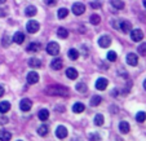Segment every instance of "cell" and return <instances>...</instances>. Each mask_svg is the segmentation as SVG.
<instances>
[{"label": "cell", "instance_id": "obj_30", "mask_svg": "<svg viewBox=\"0 0 146 141\" xmlns=\"http://www.w3.org/2000/svg\"><path fill=\"white\" fill-rule=\"evenodd\" d=\"M67 14H69V11H67L66 8H61V9H58L57 16H58V18H60V19L65 18V17H66Z\"/></svg>", "mask_w": 146, "mask_h": 141}, {"label": "cell", "instance_id": "obj_41", "mask_svg": "<svg viewBox=\"0 0 146 141\" xmlns=\"http://www.w3.org/2000/svg\"><path fill=\"white\" fill-rule=\"evenodd\" d=\"M4 94V88H3V86H0V97Z\"/></svg>", "mask_w": 146, "mask_h": 141}, {"label": "cell", "instance_id": "obj_16", "mask_svg": "<svg viewBox=\"0 0 146 141\" xmlns=\"http://www.w3.org/2000/svg\"><path fill=\"white\" fill-rule=\"evenodd\" d=\"M66 76L69 78V79H71V80L76 79L78 78V71L74 69V67H69V69L66 70Z\"/></svg>", "mask_w": 146, "mask_h": 141}, {"label": "cell", "instance_id": "obj_35", "mask_svg": "<svg viewBox=\"0 0 146 141\" xmlns=\"http://www.w3.org/2000/svg\"><path fill=\"white\" fill-rule=\"evenodd\" d=\"M138 53L141 56H146V43H142L141 45H138Z\"/></svg>", "mask_w": 146, "mask_h": 141}, {"label": "cell", "instance_id": "obj_15", "mask_svg": "<svg viewBox=\"0 0 146 141\" xmlns=\"http://www.w3.org/2000/svg\"><path fill=\"white\" fill-rule=\"evenodd\" d=\"M23 40H25V35H23L22 33H16L13 35V42L14 43H17V44H22L23 43Z\"/></svg>", "mask_w": 146, "mask_h": 141}, {"label": "cell", "instance_id": "obj_3", "mask_svg": "<svg viewBox=\"0 0 146 141\" xmlns=\"http://www.w3.org/2000/svg\"><path fill=\"white\" fill-rule=\"evenodd\" d=\"M131 39L133 42H141L143 39V33L140 29H136V30H131Z\"/></svg>", "mask_w": 146, "mask_h": 141}, {"label": "cell", "instance_id": "obj_13", "mask_svg": "<svg viewBox=\"0 0 146 141\" xmlns=\"http://www.w3.org/2000/svg\"><path fill=\"white\" fill-rule=\"evenodd\" d=\"M41 49V45H40V43H30V44L27 45V52H33V53H35V52H39V51Z\"/></svg>", "mask_w": 146, "mask_h": 141}, {"label": "cell", "instance_id": "obj_9", "mask_svg": "<svg viewBox=\"0 0 146 141\" xmlns=\"http://www.w3.org/2000/svg\"><path fill=\"white\" fill-rule=\"evenodd\" d=\"M56 136L58 138H65L67 136V128L65 126H58L56 130Z\"/></svg>", "mask_w": 146, "mask_h": 141}, {"label": "cell", "instance_id": "obj_18", "mask_svg": "<svg viewBox=\"0 0 146 141\" xmlns=\"http://www.w3.org/2000/svg\"><path fill=\"white\" fill-rule=\"evenodd\" d=\"M84 109H86V106H84V104H82V102H76V104H74V106H72V111L76 114L83 113Z\"/></svg>", "mask_w": 146, "mask_h": 141}, {"label": "cell", "instance_id": "obj_45", "mask_svg": "<svg viewBox=\"0 0 146 141\" xmlns=\"http://www.w3.org/2000/svg\"><path fill=\"white\" fill-rule=\"evenodd\" d=\"M18 141H21V140H18Z\"/></svg>", "mask_w": 146, "mask_h": 141}, {"label": "cell", "instance_id": "obj_32", "mask_svg": "<svg viewBox=\"0 0 146 141\" xmlns=\"http://www.w3.org/2000/svg\"><path fill=\"white\" fill-rule=\"evenodd\" d=\"M38 133L40 136H47L48 135V127L47 126H40V127L38 128Z\"/></svg>", "mask_w": 146, "mask_h": 141}, {"label": "cell", "instance_id": "obj_1", "mask_svg": "<svg viewBox=\"0 0 146 141\" xmlns=\"http://www.w3.org/2000/svg\"><path fill=\"white\" fill-rule=\"evenodd\" d=\"M44 92L49 96H64L67 97L69 96V89L64 86H48L47 88L44 89Z\"/></svg>", "mask_w": 146, "mask_h": 141}, {"label": "cell", "instance_id": "obj_19", "mask_svg": "<svg viewBox=\"0 0 146 141\" xmlns=\"http://www.w3.org/2000/svg\"><path fill=\"white\" fill-rule=\"evenodd\" d=\"M129 123H128V122H124V120H123V122H120V123H119V130H120V132L121 133H128V132H129Z\"/></svg>", "mask_w": 146, "mask_h": 141}, {"label": "cell", "instance_id": "obj_25", "mask_svg": "<svg viewBox=\"0 0 146 141\" xmlns=\"http://www.w3.org/2000/svg\"><path fill=\"white\" fill-rule=\"evenodd\" d=\"M111 5L116 9H123L124 8L123 0H111Z\"/></svg>", "mask_w": 146, "mask_h": 141}, {"label": "cell", "instance_id": "obj_5", "mask_svg": "<svg viewBox=\"0 0 146 141\" xmlns=\"http://www.w3.org/2000/svg\"><path fill=\"white\" fill-rule=\"evenodd\" d=\"M98 45L101 48H109L111 45V38L109 35H104L98 39Z\"/></svg>", "mask_w": 146, "mask_h": 141}, {"label": "cell", "instance_id": "obj_29", "mask_svg": "<svg viewBox=\"0 0 146 141\" xmlns=\"http://www.w3.org/2000/svg\"><path fill=\"white\" fill-rule=\"evenodd\" d=\"M100 21H101V18H100L98 14H92L91 18H89V22H91L92 25H98Z\"/></svg>", "mask_w": 146, "mask_h": 141}, {"label": "cell", "instance_id": "obj_34", "mask_svg": "<svg viewBox=\"0 0 146 141\" xmlns=\"http://www.w3.org/2000/svg\"><path fill=\"white\" fill-rule=\"evenodd\" d=\"M76 91L80 92V93H84V92H87V86L84 83H78L76 84Z\"/></svg>", "mask_w": 146, "mask_h": 141}, {"label": "cell", "instance_id": "obj_17", "mask_svg": "<svg viewBox=\"0 0 146 141\" xmlns=\"http://www.w3.org/2000/svg\"><path fill=\"white\" fill-rule=\"evenodd\" d=\"M29 65H30L31 67H34V69H39V67H41V61L38 60V58L33 57L29 60Z\"/></svg>", "mask_w": 146, "mask_h": 141}, {"label": "cell", "instance_id": "obj_40", "mask_svg": "<svg viewBox=\"0 0 146 141\" xmlns=\"http://www.w3.org/2000/svg\"><path fill=\"white\" fill-rule=\"evenodd\" d=\"M8 36H4V47H8Z\"/></svg>", "mask_w": 146, "mask_h": 141}, {"label": "cell", "instance_id": "obj_14", "mask_svg": "<svg viewBox=\"0 0 146 141\" xmlns=\"http://www.w3.org/2000/svg\"><path fill=\"white\" fill-rule=\"evenodd\" d=\"M120 30L123 31V33H131V30H132V25H131L129 21H121Z\"/></svg>", "mask_w": 146, "mask_h": 141}, {"label": "cell", "instance_id": "obj_8", "mask_svg": "<svg viewBox=\"0 0 146 141\" xmlns=\"http://www.w3.org/2000/svg\"><path fill=\"white\" fill-rule=\"evenodd\" d=\"M19 108L22 111H29L31 108H33V102H31V100L29 98H23L21 102H19Z\"/></svg>", "mask_w": 146, "mask_h": 141}, {"label": "cell", "instance_id": "obj_2", "mask_svg": "<svg viewBox=\"0 0 146 141\" xmlns=\"http://www.w3.org/2000/svg\"><path fill=\"white\" fill-rule=\"evenodd\" d=\"M47 52L49 53V55H52V56L58 55V52H60V45H58V43H56V42L48 43V45H47Z\"/></svg>", "mask_w": 146, "mask_h": 141}, {"label": "cell", "instance_id": "obj_36", "mask_svg": "<svg viewBox=\"0 0 146 141\" xmlns=\"http://www.w3.org/2000/svg\"><path fill=\"white\" fill-rule=\"evenodd\" d=\"M89 140L91 141H101V136L98 133H91L89 135Z\"/></svg>", "mask_w": 146, "mask_h": 141}, {"label": "cell", "instance_id": "obj_39", "mask_svg": "<svg viewBox=\"0 0 146 141\" xmlns=\"http://www.w3.org/2000/svg\"><path fill=\"white\" fill-rule=\"evenodd\" d=\"M8 123V118L7 116H1L0 118V124H7Z\"/></svg>", "mask_w": 146, "mask_h": 141}, {"label": "cell", "instance_id": "obj_20", "mask_svg": "<svg viewBox=\"0 0 146 141\" xmlns=\"http://www.w3.org/2000/svg\"><path fill=\"white\" fill-rule=\"evenodd\" d=\"M12 138V133L8 131L1 130L0 131V141H9Z\"/></svg>", "mask_w": 146, "mask_h": 141}, {"label": "cell", "instance_id": "obj_7", "mask_svg": "<svg viewBox=\"0 0 146 141\" xmlns=\"http://www.w3.org/2000/svg\"><path fill=\"white\" fill-rule=\"evenodd\" d=\"M108 84H109L108 79H105V78H98L96 82V88L98 89V91H105Z\"/></svg>", "mask_w": 146, "mask_h": 141}, {"label": "cell", "instance_id": "obj_38", "mask_svg": "<svg viewBox=\"0 0 146 141\" xmlns=\"http://www.w3.org/2000/svg\"><path fill=\"white\" fill-rule=\"evenodd\" d=\"M91 7H92L93 9H98L100 7H101V4H100L98 1H93V3H91Z\"/></svg>", "mask_w": 146, "mask_h": 141}, {"label": "cell", "instance_id": "obj_43", "mask_svg": "<svg viewBox=\"0 0 146 141\" xmlns=\"http://www.w3.org/2000/svg\"><path fill=\"white\" fill-rule=\"evenodd\" d=\"M7 0H0V4H3V3H5Z\"/></svg>", "mask_w": 146, "mask_h": 141}, {"label": "cell", "instance_id": "obj_26", "mask_svg": "<svg viewBox=\"0 0 146 141\" xmlns=\"http://www.w3.org/2000/svg\"><path fill=\"white\" fill-rule=\"evenodd\" d=\"M104 116H102V114H96L94 115V124L96 126H102L104 124Z\"/></svg>", "mask_w": 146, "mask_h": 141}, {"label": "cell", "instance_id": "obj_22", "mask_svg": "<svg viewBox=\"0 0 146 141\" xmlns=\"http://www.w3.org/2000/svg\"><path fill=\"white\" fill-rule=\"evenodd\" d=\"M36 12H38V9H36V7H34V5H29L27 8L25 9V14L26 16H29V17L35 16Z\"/></svg>", "mask_w": 146, "mask_h": 141}, {"label": "cell", "instance_id": "obj_21", "mask_svg": "<svg viewBox=\"0 0 146 141\" xmlns=\"http://www.w3.org/2000/svg\"><path fill=\"white\" fill-rule=\"evenodd\" d=\"M38 118L40 119V120H47V119L49 118V111H48L47 109H41L38 113Z\"/></svg>", "mask_w": 146, "mask_h": 141}, {"label": "cell", "instance_id": "obj_4", "mask_svg": "<svg viewBox=\"0 0 146 141\" xmlns=\"http://www.w3.org/2000/svg\"><path fill=\"white\" fill-rule=\"evenodd\" d=\"M84 11H86L84 4H82V3H74L72 4V13H74L75 16H82V14L84 13Z\"/></svg>", "mask_w": 146, "mask_h": 141}, {"label": "cell", "instance_id": "obj_44", "mask_svg": "<svg viewBox=\"0 0 146 141\" xmlns=\"http://www.w3.org/2000/svg\"><path fill=\"white\" fill-rule=\"evenodd\" d=\"M143 7L146 8V0H143Z\"/></svg>", "mask_w": 146, "mask_h": 141}, {"label": "cell", "instance_id": "obj_28", "mask_svg": "<svg viewBox=\"0 0 146 141\" xmlns=\"http://www.w3.org/2000/svg\"><path fill=\"white\" fill-rule=\"evenodd\" d=\"M78 57H79V52H78V49L71 48V49L69 51V58L70 60H78Z\"/></svg>", "mask_w": 146, "mask_h": 141}, {"label": "cell", "instance_id": "obj_31", "mask_svg": "<svg viewBox=\"0 0 146 141\" xmlns=\"http://www.w3.org/2000/svg\"><path fill=\"white\" fill-rule=\"evenodd\" d=\"M101 101H102L101 96H94V97H92V100H91V105L92 106H97V105L101 104Z\"/></svg>", "mask_w": 146, "mask_h": 141}, {"label": "cell", "instance_id": "obj_10", "mask_svg": "<svg viewBox=\"0 0 146 141\" xmlns=\"http://www.w3.org/2000/svg\"><path fill=\"white\" fill-rule=\"evenodd\" d=\"M39 82V74L35 71H31L27 74V83L29 84H35Z\"/></svg>", "mask_w": 146, "mask_h": 141}, {"label": "cell", "instance_id": "obj_33", "mask_svg": "<svg viewBox=\"0 0 146 141\" xmlns=\"http://www.w3.org/2000/svg\"><path fill=\"white\" fill-rule=\"evenodd\" d=\"M116 58H118V55H116L114 51H110V52L108 53V60L109 61L114 62V61H116Z\"/></svg>", "mask_w": 146, "mask_h": 141}, {"label": "cell", "instance_id": "obj_24", "mask_svg": "<svg viewBox=\"0 0 146 141\" xmlns=\"http://www.w3.org/2000/svg\"><path fill=\"white\" fill-rule=\"evenodd\" d=\"M57 35L60 36L61 39H66L67 36H69V31H67L65 27H60L57 30Z\"/></svg>", "mask_w": 146, "mask_h": 141}, {"label": "cell", "instance_id": "obj_11", "mask_svg": "<svg viewBox=\"0 0 146 141\" xmlns=\"http://www.w3.org/2000/svg\"><path fill=\"white\" fill-rule=\"evenodd\" d=\"M127 64L129 66H136L138 64V57L136 56V53H129L127 56Z\"/></svg>", "mask_w": 146, "mask_h": 141}, {"label": "cell", "instance_id": "obj_27", "mask_svg": "<svg viewBox=\"0 0 146 141\" xmlns=\"http://www.w3.org/2000/svg\"><path fill=\"white\" fill-rule=\"evenodd\" d=\"M136 120H137L138 123H143L146 120V113H143V111L137 113L136 114Z\"/></svg>", "mask_w": 146, "mask_h": 141}, {"label": "cell", "instance_id": "obj_6", "mask_svg": "<svg viewBox=\"0 0 146 141\" xmlns=\"http://www.w3.org/2000/svg\"><path fill=\"white\" fill-rule=\"evenodd\" d=\"M26 29H27V31L30 34H34V33H36V31H39L40 25H39L38 21H29L27 25H26Z\"/></svg>", "mask_w": 146, "mask_h": 141}, {"label": "cell", "instance_id": "obj_37", "mask_svg": "<svg viewBox=\"0 0 146 141\" xmlns=\"http://www.w3.org/2000/svg\"><path fill=\"white\" fill-rule=\"evenodd\" d=\"M44 3L49 7H53V5H56V0H44Z\"/></svg>", "mask_w": 146, "mask_h": 141}, {"label": "cell", "instance_id": "obj_12", "mask_svg": "<svg viewBox=\"0 0 146 141\" xmlns=\"http://www.w3.org/2000/svg\"><path fill=\"white\" fill-rule=\"evenodd\" d=\"M50 66H52L53 70H61L62 66H64V62L61 58H54L52 62H50Z\"/></svg>", "mask_w": 146, "mask_h": 141}, {"label": "cell", "instance_id": "obj_42", "mask_svg": "<svg viewBox=\"0 0 146 141\" xmlns=\"http://www.w3.org/2000/svg\"><path fill=\"white\" fill-rule=\"evenodd\" d=\"M143 88H145V91H146V79H145V82H143Z\"/></svg>", "mask_w": 146, "mask_h": 141}, {"label": "cell", "instance_id": "obj_23", "mask_svg": "<svg viewBox=\"0 0 146 141\" xmlns=\"http://www.w3.org/2000/svg\"><path fill=\"white\" fill-rule=\"evenodd\" d=\"M9 109H11V104H9L8 101L0 102V113H8Z\"/></svg>", "mask_w": 146, "mask_h": 141}]
</instances>
